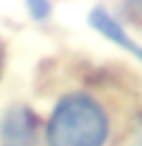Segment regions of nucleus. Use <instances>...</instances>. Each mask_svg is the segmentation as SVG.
<instances>
[{"instance_id": "1", "label": "nucleus", "mask_w": 142, "mask_h": 146, "mask_svg": "<svg viewBox=\"0 0 142 146\" xmlns=\"http://www.w3.org/2000/svg\"><path fill=\"white\" fill-rule=\"evenodd\" d=\"M109 131L105 111L90 96L71 94L61 100L46 127L48 146H103Z\"/></svg>"}, {"instance_id": "2", "label": "nucleus", "mask_w": 142, "mask_h": 146, "mask_svg": "<svg viewBox=\"0 0 142 146\" xmlns=\"http://www.w3.org/2000/svg\"><path fill=\"white\" fill-rule=\"evenodd\" d=\"M0 138L4 146H36V119L25 107H13L2 119Z\"/></svg>"}, {"instance_id": "3", "label": "nucleus", "mask_w": 142, "mask_h": 146, "mask_svg": "<svg viewBox=\"0 0 142 146\" xmlns=\"http://www.w3.org/2000/svg\"><path fill=\"white\" fill-rule=\"evenodd\" d=\"M90 25L98 31V34H103L107 40L119 44L121 48H125L130 54H134V56L142 63V46H140L138 42H134V40L125 34L123 27L115 21L109 13L103 9V6H98V9H94V11L90 13Z\"/></svg>"}, {"instance_id": "4", "label": "nucleus", "mask_w": 142, "mask_h": 146, "mask_svg": "<svg viewBox=\"0 0 142 146\" xmlns=\"http://www.w3.org/2000/svg\"><path fill=\"white\" fill-rule=\"evenodd\" d=\"M27 9H29L33 19H46L50 15V4L42 2V0H31V2H27Z\"/></svg>"}]
</instances>
